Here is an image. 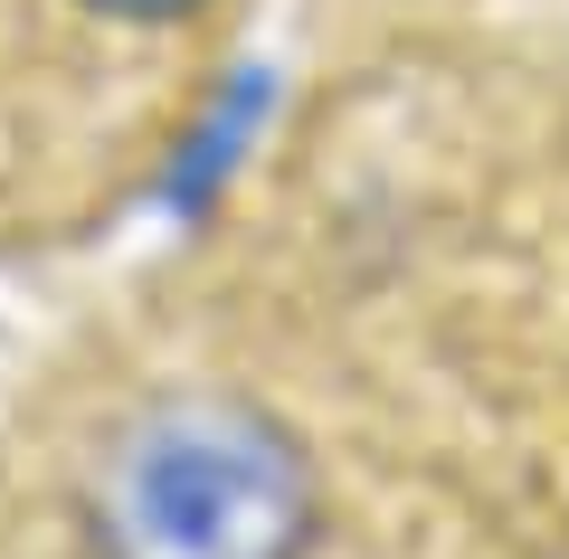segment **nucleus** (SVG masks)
I'll return each instance as SVG.
<instances>
[{
	"label": "nucleus",
	"instance_id": "nucleus-1",
	"mask_svg": "<svg viewBox=\"0 0 569 559\" xmlns=\"http://www.w3.org/2000/svg\"><path fill=\"white\" fill-rule=\"evenodd\" d=\"M0 559H569V408L228 332L96 351L0 437Z\"/></svg>",
	"mask_w": 569,
	"mask_h": 559
}]
</instances>
